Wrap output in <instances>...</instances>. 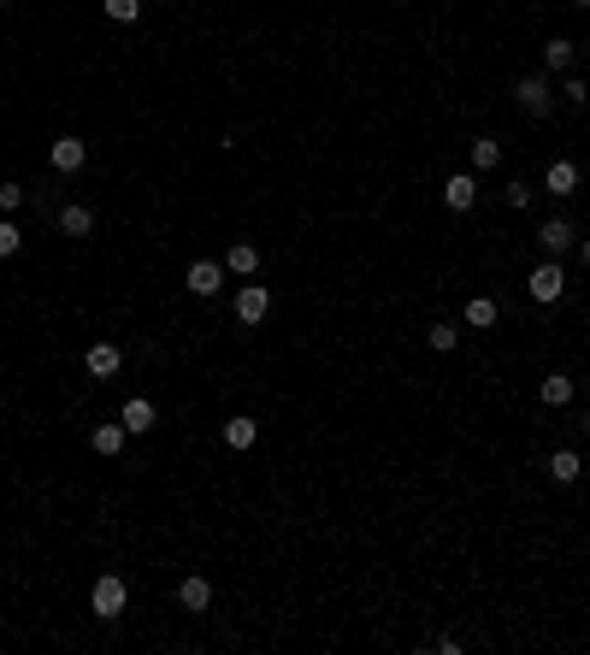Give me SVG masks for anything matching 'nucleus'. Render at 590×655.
I'll list each match as a JSON object with an SVG mask.
<instances>
[{
  "instance_id": "obj_15",
  "label": "nucleus",
  "mask_w": 590,
  "mask_h": 655,
  "mask_svg": "<svg viewBox=\"0 0 590 655\" xmlns=\"http://www.w3.org/2000/svg\"><path fill=\"white\" fill-rule=\"evenodd\" d=\"M178 602H183L190 614H207V608H212V585H207L201 573H190V578L178 585Z\"/></svg>"
},
{
  "instance_id": "obj_7",
  "label": "nucleus",
  "mask_w": 590,
  "mask_h": 655,
  "mask_svg": "<svg viewBox=\"0 0 590 655\" xmlns=\"http://www.w3.org/2000/svg\"><path fill=\"white\" fill-rule=\"evenodd\" d=\"M537 248H543L549 260L567 255V248H579V231H573V219H543V224H537Z\"/></svg>"
},
{
  "instance_id": "obj_9",
  "label": "nucleus",
  "mask_w": 590,
  "mask_h": 655,
  "mask_svg": "<svg viewBox=\"0 0 590 655\" xmlns=\"http://www.w3.org/2000/svg\"><path fill=\"white\" fill-rule=\"evenodd\" d=\"M83 372H89V378H119V372H124V348H119V343H89Z\"/></svg>"
},
{
  "instance_id": "obj_3",
  "label": "nucleus",
  "mask_w": 590,
  "mask_h": 655,
  "mask_svg": "<svg viewBox=\"0 0 590 655\" xmlns=\"http://www.w3.org/2000/svg\"><path fill=\"white\" fill-rule=\"evenodd\" d=\"M231 307H236V319H243L248 331H254V325H260V319H266V313H272V289L248 278L243 289H236V301H231Z\"/></svg>"
},
{
  "instance_id": "obj_19",
  "label": "nucleus",
  "mask_w": 590,
  "mask_h": 655,
  "mask_svg": "<svg viewBox=\"0 0 590 655\" xmlns=\"http://www.w3.org/2000/svg\"><path fill=\"white\" fill-rule=\"evenodd\" d=\"M496 319H502V307H496L491 296H472L467 301V325H472V331H496Z\"/></svg>"
},
{
  "instance_id": "obj_14",
  "label": "nucleus",
  "mask_w": 590,
  "mask_h": 655,
  "mask_svg": "<svg viewBox=\"0 0 590 655\" xmlns=\"http://www.w3.org/2000/svg\"><path fill=\"white\" fill-rule=\"evenodd\" d=\"M89 443H95V455H124V443H130V431H124V425L119 420H107V425H95V431H89Z\"/></svg>"
},
{
  "instance_id": "obj_24",
  "label": "nucleus",
  "mask_w": 590,
  "mask_h": 655,
  "mask_svg": "<svg viewBox=\"0 0 590 655\" xmlns=\"http://www.w3.org/2000/svg\"><path fill=\"white\" fill-rule=\"evenodd\" d=\"M18 248H24V231H18L12 219H0V260H12Z\"/></svg>"
},
{
  "instance_id": "obj_12",
  "label": "nucleus",
  "mask_w": 590,
  "mask_h": 655,
  "mask_svg": "<svg viewBox=\"0 0 590 655\" xmlns=\"http://www.w3.org/2000/svg\"><path fill=\"white\" fill-rule=\"evenodd\" d=\"M543 189H549V195H561V201L579 195V166H573V160H555V166L543 172Z\"/></svg>"
},
{
  "instance_id": "obj_20",
  "label": "nucleus",
  "mask_w": 590,
  "mask_h": 655,
  "mask_svg": "<svg viewBox=\"0 0 590 655\" xmlns=\"http://www.w3.org/2000/svg\"><path fill=\"white\" fill-rule=\"evenodd\" d=\"M467 160H472V172H496L502 166V142L496 136H479V142L467 148Z\"/></svg>"
},
{
  "instance_id": "obj_25",
  "label": "nucleus",
  "mask_w": 590,
  "mask_h": 655,
  "mask_svg": "<svg viewBox=\"0 0 590 655\" xmlns=\"http://www.w3.org/2000/svg\"><path fill=\"white\" fill-rule=\"evenodd\" d=\"M18 207H24V183H0V213L12 219Z\"/></svg>"
},
{
  "instance_id": "obj_16",
  "label": "nucleus",
  "mask_w": 590,
  "mask_h": 655,
  "mask_svg": "<svg viewBox=\"0 0 590 655\" xmlns=\"http://www.w3.org/2000/svg\"><path fill=\"white\" fill-rule=\"evenodd\" d=\"M59 231H66V236H78V243H83V236H95V213L71 201V207H59Z\"/></svg>"
},
{
  "instance_id": "obj_28",
  "label": "nucleus",
  "mask_w": 590,
  "mask_h": 655,
  "mask_svg": "<svg viewBox=\"0 0 590 655\" xmlns=\"http://www.w3.org/2000/svg\"><path fill=\"white\" fill-rule=\"evenodd\" d=\"M579 260H585V266H590V236H585V243H579Z\"/></svg>"
},
{
  "instance_id": "obj_29",
  "label": "nucleus",
  "mask_w": 590,
  "mask_h": 655,
  "mask_svg": "<svg viewBox=\"0 0 590 655\" xmlns=\"http://www.w3.org/2000/svg\"><path fill=\"white\" fill-rule=\"evenodd\" d=\"M585 431H590V408H585Z\"/></svg>"
},
{
  "instance_id": "obj_21",
  "label": "nucleus",
  "mask_w": 590,
  "mask_h": 655,
  "mask_svg": "<svg viewBox=\"0 0 590 655\" xmlns=\"http://www.w3.org/2000/svg\"><path fill=\"white\" fill-rule=\"evenodd\" d=\"M579 455H573V449H555V455H549V478H555V484H579Z\"/></svg>"
},
{
  "instance_id": "obj_5",
  "label": "nucleus",
  "mask_w": 590,
  "mask_h": 655,
  "mask_svg": "<svg viewBox=\"0 0 590 655\" xmlns=\"http://www.w3.org/2000/svg\"><path fill=\"white\" fill-rule=\"evenodd\" d=\"M47 166H54L59 178H71V172H83V166H89V142H83V136H59V142L47 148Z\"/></svg>"
},
{
  "instance_id": "obj_8",
  "label": "nucleus",
  "mask_w": 590,
  "mask_h": 655,
  "mask_svg": "<svg viewBox=\"0 0 590 655\" xmlns=\"http://www.w3.org/2000/svg\"><path fill=\"white\" fill-rule=\"evenodd\" d=\"M119 425H124V431H130V437H148V431H154V425H160L154 401H148V396H130V401H124V408H119Z\"/></svg>"
},
{
  "instance_id": "obj_1",
  "label": "nucleus",
  "mask_w": 590,
  "mask_h": 655,
  "mask_svg": "<svg viewBox=\"0 0 590 655\" xmlns=\"http://www.w3.org/2000/svg\"><path fill=\"white\" fill-rule=\"evenodd\" d=\"M89 608H95V620H107V626H112L124 608H130V585H124L119 573H100V578H95V590H89Z\"/></svg>"
},
{
  "instance_id": "obj_17",
  "label": "nucleus",
  "mask_w": 590,
  "mask_h": 655,
  "mask_svg": "<svg viewBox=\"0 0 590 655\" xmlns=\"http://www.w3.org/2000/svg\"><path fill=\"white\" fill-rule=\"evenodd\" d=\"M573 54H579V47H573L567 36H549V42H543V66H549V71H561V78L573 71Z\"/></svg>"
},
{
  "instance_id": "obj_2",
  "label": "nucleus",
  "mask_w": 590,
  "mask_h": 655,
  "mask_svg": "<svg viewBox=\"0 0 590 655\" xmlns=\"http://www.w3.org/2000/svg\"><path fill=\"white\" fill-rule=\"evenodd\" d=\"M224 278H231V272H224V260H195V266L183 272V289L201 296V301H212V296L224 289Z\"/></svg>"
},
{
  "instance_id": "obj_31",
  "label": "nucleus",
  "mask_w": 590,
  "mask_h": 655,
  "mask_svg": "<svg viewBox=\"0 0 590 655\" xmlns=\"http://www.w3.org/2000/svg\"><path fill=\"white\" fill-rule=\"evenodd\" d=\"M579 6H590V0H579Z\"/></svg>"
},
{
  "instance_id": "obj_18",
  "label": "nucleus",
  "mask_w": 590,
  "mask_h": 655,
  "mask_svg": "<svg viewBox=\"0 0 590 655\" xmlns=\"http://www.w3.org/2000/svg\"><path fill=\"white\" fill-rule=\"evenodd\" d=\"M537 396H543V408H567V401H573V378L567 372H549L543 384H537Z\"/></svg>"
},
{
  "instance_id": "obj_13",
  "label": "nucleus",
  "mask_w": 590,
  "mask_h": 655,
  "mask_svg": "<svg viewBox=\"0 0 590 655\" xmlns=\"http://www.w3.org/2000/svg\"><path fill=\"white\" fill-rule=\"evenodd\" d=\"M254 443H260V420L231 413V420H224V449H254Z\"/></svg>"
},
{
  "instance_id": "obj_30",
  "label": "nucleus",
  "mask_w": 590,
  "mask_h": 655,
  "mask_svg": "<svg viewBox=\"0 0 590 655\" xmlns=\"http://www.w3.org/2000/svg\"><path fill=\"white\" fill-rule=\"evenodd\" d=\"M6 6H12V0H0V12H6Z\"/></svg>"
},
{
  "instance_id": "obj_6",
  "label": "nucleus",
  "mask_w": 590,
  "mask_h": 655,
  "mask_svg": "<svg viewBox=\"0 0 590 655\" xmlns=\"http://www.w3.org/2000/svg\"><path fill=\"white\" fill-rule=\"evenodd\" d=\"M525 289H532V301H561V289H567V272H561V260H543V266H532V278H525Z\"/></svg>"
},
{
  "instance_id": "obj_22",
  "label": "nucleus",
  "mask_w": 590,
  "mask_h": 655,
  "mask_svg": "<svg viewBox=\"0 0 590 655\" xmlns=\"http://www.w3.org/2000/svg\"><path fill=\"white\" fill-rule=\"evenodd\" d=\"M425 343H431V348H437V355H449V348H455V343H461V331H455V325H443V319H437V325H431V331H425Z\"/></svg>"
},
{
  "instance_id": "obj_11",
  "label": "nucleus",
  "mask_w": 590,
  "mask_h": 655,
  "mask_svg": "<svg viewBox=\"0 0 590 655\" xmlns=\"http://www.w3.org/2000/svg\"><path fill=\"white\" fill-rule=\"evenodd\" d=\"M224 272H231V278H254V272H260V248L248 243V236H243V243H231V248H224Z\"/></svg>"
},
{
  "instance_id": "obj_10",
  "label": "nucleus",
  "mask_w": 590,
  "mask_h": 655,
  "mask_svg": "<svg viewBox=\"0 0 590 655\" xmlns=\"http://www.w3.org/2000/svg\"><path fill=\"white\" fill-rule=\"evenodd\" d=\"M472 201H479V172H455V178H443V207L449 213H467Z\"/></svg>"
},
{
  "instance_id": "obj_27",
  "label": "nucleus",
  "mask_w": 590,
  "mask_h": 655,
  "mask_svg": "<svg viewBox=\"0 0 590 655\" xmlns=\"http://www.w3.org/2000/svg\"><path fill=\"white\" fill-rule=\"evenodd\" d=\"M561 95H567L573 107H585V95H590V89H585V78H573V71H567V83H561Z\"/></svg>"
},
{
  "instance_id": "obj_23",
  "label": "nucleus",
  "mask_w": 590,
  "mask_h": 655,
  "mask_svg": "<svg viewBox=\"0 0 590 655\" xmlns=\"http://www.w3.org/2000/svg\"><path fill=\"white\" fill-rule=\"evenodd\" d=\"M107 18L112 24H136L142 18V0H107Z\"/></svg>"
},
{
  "instance_id": "obj_4",
  "label": "nucleus",
  "mask_w": 590,
  "mask_h": 655,
  "mask_svg": "<svg viewBox=\"0 0 590 655\" xmlns=\"http://www.w3.org/2000/svg\"><path fill=\"white\" fill-rule=\"evenodd\" d=\"M513 100H520L532 119H549V112H555V89H549V78H520V83H513Z\"/></svg>"
},
{
  "instance_id": "obj_26",
  "label": "nucleus",
  "mask_w": 590,
  "mask_h": 655,
  "mask_svg": "<svg viewBox=\"0 0 590 655\" xmlns=\"http://www.w3.org/2000/svg\"><path fill=\"white\" fill-rule=\"evenodd\" d=\"M502 201H508V207H532V183H508Z\"/></svg>"
}]
</instances>
